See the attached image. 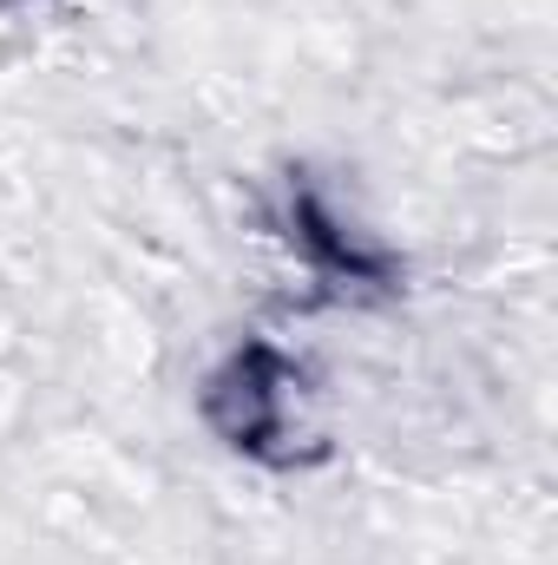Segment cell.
<instances>
[{
    "mask_svg": "<svg viewBox=\"0 0 558 565\" xmlns=\"http://www.w3.org/2000/svg\"><path fill=\"white\" fill-rule=\"evenodd\" d=\"M197 422L217 447H230L237 460L270 467V473H302L335 454L329 395H322L315 369L296 349H282L277 335H244L204 369Z\"/></svg>",
    "mask_w": 558,
    "mask_h": 565,
    "instance_id": "cell-1",
    "label": "cell"
}]
</instances>
